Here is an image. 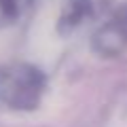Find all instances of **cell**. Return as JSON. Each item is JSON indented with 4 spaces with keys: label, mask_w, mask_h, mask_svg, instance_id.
<instances>
[{
    "label": "cell",
    "mask_w": 127,
    "mask_h": 127,
    "mask_svg": "<svg viewBox=\"0 0 127 127\" xmlns=\"http://www.w3.org/2000/svg\"><path fill=\"white\" fill-rule=\"evenodd\" d=\"M91 15L89 0H70L59 17V32H72Z\"/></svg>",
    "instance_id": "3957f363"
},
{
    "label": "cell",
    "mask_w": 127,
    "mask_h": 127,
    "mask_svg": "<svg viewBox=\"0 0 127 127\" xmlns=\"http://www.w3.org/2000/svg\"><path fill=\"white\" fill-rule=\"evenodd\" d=\"M45 91L47 76L36 66L15 64L0 68V106L30 112L40 106Z\"/></svg>",
    "instance_id": "6da1fadb"
},
{
    "label": "cell",
    "mask_w": 127,
    "mask_h": 127,
    "mask_svg": "<svg viewBox=\"0 0 127 127\" xmlns=\"http://www.w3.org/2000/svg\"><path fill=\"white\" fill-rule=\"evenodd\" d=\"M93 49L104 57H117L127 51V6H121L93 34Z\"/></svg>",
    "instance_id": "7a4b0ae2"
},
{
    "label": "cell",
    "mask_w": 127,
    "mask_h": 127,
    "mask_svg": "<svg viewBox=\"0 0 127 127\" xmlns=\"http://www.w3.org/2000/svg\"><path fill=\"white\" fill-rule=\"evenodd\" d=\"M34 6V0H0V30L19 23Z\"/></svg>",
    "instance_id": "277c9868"
}]
</instances>
